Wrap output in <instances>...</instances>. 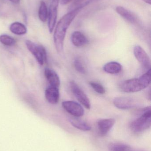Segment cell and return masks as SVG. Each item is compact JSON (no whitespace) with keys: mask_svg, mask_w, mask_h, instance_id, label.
I'll return each mask as SVG.
<instances>
[{"mask_svg":"<svg viewBox=\"0 0 151 151\" xmlns=\"http://www.w3.org/2000/svg\"><path fill=\"white\" fill-rule=\"evenodd\" d=\"M81 10L76 9L70 11L61 18L57 24L53 38L56 50L59 53H61L63 51L64 42L67 29Z\"/></svg>","mask_w":151,"mask_h":151,"instance_id":"cell-1","label":"cell"},{"mask_svg":"<svg viewBox=\"0 0 151 151\" xmlns=\"http://www.w3.org/2000/svg\"><path fill=\"white\" fill-rule=\"evenodd\" d=\"M151 69L139 78L128 79L120 86L121 90L127 93L138 92L147 88L150 84Z\"/></svg>","mask_w":151,"mask_h":151,"instance_id":"cell-2","label":"cell"},{"mask_svg":"<svg viewBox=\"0 0 151 151\" xmlns=\"http://www.w3.org/2000/svg\"><path fill=\"white\" fill-rule=\"evenodd\" d=\"M151 126V106L143 110L140 117L134 120L130 123L129 127L133 132L140 133L149 129Z\"/></svg>","mask_w":151,"mask_h":151,"instance_id":"cell-3","label":"cell"},{"mask_svg":"<svg viewBox=\"0 0 151 151\" xmlns=\"http://www.w3.org/2000/svg\"><path fill=\"white\" fill-rule=\"evenodd\" d=\"M25 43L27 49L35 57L40 65H43L44 63H47V52L44 47L30 40L26 41Z\"/></svg>","mask_w":151,"mask_h":151,"instance_id":"cell-4","label":"cell"},{"mask_svg":"<svg viewBox=\"0 0 151 151\" xmlns=\"http://www.w3.org/2000/svg\"><path fill=\"white\" fill-rule=\"evenodd\" d=\"M70 85L71 90L77 100L86 109L89 110L90 109L91 105L89 99L82 91V90L79 87L78 84L74 81H72L70 82Z\"/></svg>","mask_w":151,"mask_h":151,"instance_id":"cell-5","label":"cell"},{"mask_svg":"<svg viewBox=\"0 0 151 151\" xmlns=\"http://www.w3.org/2000/svg\"><path fill=\"white\" fill-rule=\"evenodd\" d=\"M62 106L68 113L76 118L82 117L84 114V109L79 103L73 101H64Z\"/></svg>","mask_w":151,"mask_h":151,"instance_id":"cell-6","label":"cell"},{"mask_svg":"<svg viewBox=\"0 0 151 151\" xmlns=\"http://www.w3.org/2000/svg\"><path fill=\"white\" fill-rule=\"evenodd\" d=\"M134 53L137 61L146 70L151 69V61L150 57L145 50L139 45L135 46Z\"/></svg>","mask_w":151,"mask_h":151,"instance_id":"cell-7","label":"cell"},{"mask_svg":"<svg viewBox=\"0 0 151 151\" xmlns=\"http://www.w3.org/2000/svg\"><path fill=\"white\" fill-rule=\"evenodd\" d=\"M59 2V0H52L48 12V26L50 33L53 32L56 22Z\"/></svg>","mask_w":151,"mask_h":151,"instance_id":"cell-8","label":"cell"},{"mask_svg":"<svg viewBox=\"0 0 151 151\" xmlns=\"http://www.w3.org/2000/svg\"><path fill=\"white\" fill-rule=\"evenodd\" d=\"M115 107L121 110H128L136 106V101L134 99L128 97H118L113 100Z\"/></svg>","mask_w":151,"mask_h":151,"instance_id":"cell-9","label":"cell"},{"mask_svg":"<svg viewBox=\"0 0 151 151\" xmlns=\"http://www.w3.org/2000/svg\"><path fill=\"white\" fill-rule=\"evenodd\" d=\"M115 122L113 119H101L98 120L97 125L99 135L101 137L105 136L112 128Z\"/></svg>","mask_w":151,"mask_h":151,"instance_id":"cell-10","label":"cell"},{"mask_svg":"<svg viewBox=\"0 0 151 151\" xmlns=\"http://www.w3.org/2000/svg\"><path fill=\"white\" fill-rule=\"evenodd\" d=\"M45 96L49 103L52 104H56L58 103L60 97L59 88L51 86L48 87L45 90Z\"/></svg>","mask_w":151,"mask_h":151,"instance_id":"cell-11","label":"cell"},{"mask_svg":"<svg viewBox=\"0 0 151 151\" xmlns=\"http://www.w3.org/2000/svg\"><path fill=\"white\" fill-rule=\"evenodd\" d=\"M116 11L119 15L129 23L135 24L138 22V19L136 15L124 7L120 6H117L116 8Z\"/></svg>","mask_w":151,"mask_h":151,"instance_id":"cell-12","label":"cell"},{"mask_svg":"<svg viewBox=\"0 0 151 151\" xmlns=\"http://www.w3.org/2000/svg\"><path fill=\"white\" fill-rule=\"evenodd\" d=\"M44 75L50 86L59 88L60 85V79L54 70L50 68H46L44 70Z\"/></svg>","mask_w":151,"mask_h":151,"instance_id":"cell-13","label":"cell"},{"mask_svg":"<svg viewBox=\"0 0 151 151\" xmlns=\"http://www.w3.org/2000/svg\"><path fill=\"white\" fill-rule=\"evenodd\" d=\"M71 40L72 44L76 47H83L88 42L87 37L79 31H75L72 34Z\"/></svg>","mask_w":151,"mask_h":151,"instance_id":"cell-14","label":"cell"},{"mask_svg":"<svg viewBox=\"0 0 151 151\" xmlns=\"http://www.w3.org/2000/svg\"><path fill=\"white\" fill-rule=\"evenodd\" d=\"M103 70L105 72L110 74H118L121 72L122 66L118 62H109L105 65Z\"/></svg>","mask_w":151,"mask_h":151,"instance_id":"cell-15","label":"cell"},{"mask_svg":"<svg viewBox=\"0 0 151 151\" xmlns=\"http://www.w3.org/2000/svg\"><path fill=\"white\" fill-rule=\"evenodd\" d=\"M9 28L12 33L17 35H23L25 34L27 32V29L25 26L20 22H16L12 23L11 24Z\"/></svg>","mask_w":151,"mask_h":151,"instance_id":"cell-16","label":"cell"},{"mask_svg":"<svg viewBox=\"0 0 151 151\" xmlns=\"http://www.w3.org/2000/svg\"><path fill=\"white\" fill-rule=\"evenodd\" d=\"M70 122L74 127L82 131H89L91 129V127L87 123L77 118L70 119Z\"/></svg>","mask_w":151,"mask_h":151,"instance_id":"cell-17","label":"cell"},{"mask_svg":"<svg viewBox=\"0 0 151 151\" xmlns=\"http://www.w3.org/2000/svg\"><path fill=\"white\" fill-rule=\"evenodd\" d=\"M110 151H141L137 150L127 145L120 143H113L109 145Z\"/></svg>","mask_w":151,"mask_h":151,"instance_id":"cell-18","label":"cell"},{"mask_svg":"<svg viewBox=\"0 0 151 151\" xmlns=\"http://www.w3.org/2000/svg\"><path fill=\"white\" fill-rule=\"evenodd\" d=\"M38 15L41 21L43 22H46L48 17V8L46 4L43 1H41Z\"/></svg>","mask_w":151,"mask_h":151,"instance_id":"cell-19","label":"cell"},{"mask_svg":"<svg viewBox=\"0 0 151 151\" xmlns=\"http://www.w3.org/2000/svg\"><path fill=\"white\" fill-rule=\"evenodd\" d=\"M91 0H74L69 8V11L76 9H82V8L87 5Z\"/></svg>","mask_w":151,"mask_h":151,"instance_id":"cell-20","label":"cell"},{"mask_svg":"<svg viewBox=\"0 0 151 151\" xmlns=\"http://www.w3.org/2000/svg\"><path fill=\"white\" fill-rule=\"evenodd\" d=\"M0 42L7 46H12L15 45L16 41L14 38L7 35H0Z\"/></svg>","mask_w":151,"mask_h":151,"instance_id":"cell-21","label":"cell"},{"mask_svg":"<svg viewBox=\"0 0 151 151\" xmlns=\"http://www.w3.org/2000/svg\"><path fill=\"white\" fill-rule=\"evenodd\" d=\"M74 64L75 69L78 72L82 74H85L86 73V69L84 67L81 60L79 58H76L74 59Z\"/></svg>","mask_w":151,"mask_h":151,"instance_id":"cell-22","label":"cell"},{"mask_svg":"<svg viewBox=\"0 0 151 151\" xmlns=\"http://www.w3.org/2000/svg\"><path fill=\"white\" fill-rule=\"evenodd\" d=\"M89 84L90 86L93 88V89L98 94H104L105 93V89L104 88L103 86L100 83L95 82L91 81L89 83Z\"/></svg>","mask_w":151,"mask_h":151,"instance_id":"cell-23","label":"cell"},{"mask_svg":"<svg viewBox=\"0 0 151 151\" xmlns=\"http://www.w3.org/2000/svg\"><path fill=\"white\" fill-rule=\"evenodd\" d=\"M72 0H60V3L63 5H65L71 2Z\"/></svg>","mask_w":151,"mask_h":151,"instance_id":"cell-24","label":"cell"},{"mask_svg":"<svg viewBox=\"0 0 151 151\" xmlns=\"http://www.w3.org/2000/svg\"><path fill=\"white\" fill-rule=\"evenodd\" d=\"M9 1H10L13 3L16 4L19 3L20 2V0H9Z\"/></svg>","mask_w":151,"mask_h":151,"instance_id":"cell-25","label":"cell"},{"mask_svg":"<svg viewBox=\"0 0 151 151\" xmlns=\"http://www.w3.org/2000/svg\"><path fill=\"white\" fill-rule=\"evenodd\" d=\"M142 1L148 4H151V0H142Z\"/></svg>","mask_w":151,"mask_h":151,"instance_id":"cell-26","label":"cell"}]
</instances>
